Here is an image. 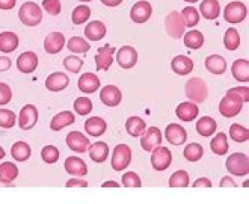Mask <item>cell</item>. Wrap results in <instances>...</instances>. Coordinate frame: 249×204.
<instances>
[{"label":"cell","instance_id":"obj_1","mask_svg":"<svg viewBox=\"0 0 249 204\" xmlns=\"http://www.w3.org/2000/svg\"><path fill=\"white\" fill-rule=\"evenodd\" d=\"M244 100L237 93L230 90L222 98L219 105V111L223 116L231 118L237 115L242 110Z\"/></svg>","mask_w":249,"mask_h":204},{"label":"cell","instance_id":"obj_2","mask_svg":"<svg viewBox=\"0 0 249 204\" xmlns=\"http://www.w3.org/2000/svg\"><path fill=\"white\" fill-rule=\"evenodd\" d=\"M18 16L23 24L35 26L38 25L42 19V11L37 3L33 1H27L21 5Z\"/></svg>","mask_w":249,"mask_h":204},{"label":"cell","instance_id":"obj_3","mask_svg":"<svg viewBox=\"0 0 249 204\" xmlns=\"http://www.w3.org/2000/svg\"><path fill=\"white\" fill-rule=\"evenodd\" d=\"M185 92L188 98L198 103L204 102L208 93L205 82L197 77H193L188 80L185 85Z\"/></svg>","mask_w":249,"mask_h":204},{"label":"cell","instance_id":"obj_4","mask_svg":"<svg viewBox=\"0 0 249 204\" xmlns=\"http://www.w3.org/2000/svg\"><path fill=\"white\" fill-rule=\"evenodd\" d=\"M249 157L242 152H235L226 160V167L231 174L243 176L249 172Z\"/></svg>","mask_w":249,"mask_h":204},{"label":"cell","instance_id":"obj_5","mask_svg":"<svg viewBox=\"0 0 249 204\" xmlns=\"http://www.w3.org/2000/svg\"><path fill=\"white\" fill-rule=\"evenodd\" d=\"M165 29L168 35L174 38L181 37L185 30V23L181 14L173 11L165 18Z\"/></svg>","mask_w":249,"mask_h":204},{"label":"cell","instance_id":"obj_6","mask_svg":"<svg viewBox=\"0 0 249 204\" xmlns=\"http://www.w3.org/2000/svg\"><path fill=\"white\" fill-rule=\"evenodd\" d=\"M131 160V150L130 147L124 144L116 145L113 151L111 165L115 171H120L125 169Z\"/></svg>","mask_w":249,"mask_h":204},{"label":"cell","instance_id":"obj_7","mask_svg":"<svg viewBox=\"0 0 249 204\" xmlns=\"http://www.w3.org/2000/svg\"><path fill=\"white\" fill-rule=\"evenodd\" d=\"M246 6L241 1H234L228 3L223 11L224 19L230 23H237L243 21L246 17Z\"/></svg>","mask_w":249,"mask_h":204},{"label":"cell","instance_id":"obj_8","mask_svg":"<svg viewBox=\"0 0 249 204\" xmlns=\"http://www.w3.org/2000/svg\"><path fill=\"white\" fill-rule=\"evenodd\" d=\"M172 160L171 151L166 147H157L151 156L153 168L156 171H163L170 165Z\"/></svg>","mask_w":249,"mask_h":204},{"label":"cell","instance_id":"obj_9","mask_svg":"<svg viewBox=\"0 0 249 204\" xmlns=\"http://www.w3.org/2000/svg\"><path fill=\"white\" fill-rule=\"evenodd\" d=\"M38 120V111L36 107L32 104H27L23 106L19 111L18 125L23 130L32 129Z\"/></svg>","mask_w":249,"mask_h":204},{"label":"cell","instance_id":"obj_10","mask_svg":"<svg viewBox=\"0 0 249 204\" xmlns=\"http://www.w3.org/2000/svg\"><path fill=\"white\" fill-rule=\"evenodd\" d=\"M162 136L160 130L157 127H149L142 135L140 143L142 148L150 152L161 144Z\"/></svg>","mask_w":249,"mask_h":204},{"label":"cell","instance_id":"obj_11","mask_svg":"<svg viewBox=\"0 0 249 204\" xmlns=\"http://www.w3.org/2000/svg\"><path fill=\"white\" fill-rule=\"evenodd\" d=\"M138 61V53L135 49L124 45L119 49L116 54V61L122 68H132Z\"/></svg>","mask_w":249,"mask_h":204},{"label":"cell","instance_id":"obj_12","mask_svg":"<svg viewBox=\"0 0 249 204\" xmlns=\"http://www.w3.org/2000/svg\"><path fill=\"white\" fill-rule=\"evenodd\" d=\"M116 50L115 47H111L109 43H106L104 47L97 49L98 54L94 56L97 71L101 69L105 71L108 70L113 62L112 55Z\"/></svg>","mask_w":249,"mask_h":204},{"label":"cell","instance_id":"obj_13","mask_svg":"<svg viewBox=\"0 0 249 204\" xmlns=\"http://www.w3.org/2000/svg\"><path fill=\"white\" fill-rule=\"evenodd\" d=\"M152 12L151 4L146 0H140L132 7L130 16L132 20L136 23H143L150 18Z\"/></svg>","mask_w":249,"mask_h":204},{"label":"cell","instance_id":"obj_14","mask_svg":"<svg viewBox=\"0 0 249 204\" xmlns=\"http://www.w3.org/2000/svg\"><path fill=\"white\" fill-rule=\"evenodd\" d=\"M66 142L71 149L78 153L85 152L90 145L89 140L82 132L76 131L70 132Z\"/></svg>","mask_w":249,"mask_h":204},{"label":"cell","instance_id":"obj_15","mask_svg":"<svg viewBox=\"0 0 249 204\" xmlns=\"http://www.w3.org/2000/svg\"><path fill=\"white\" fill-rule=\"evenodd\" d=\"M166 139L173 145H181L187 140V133L181 125L172 123L167 125L164 131Z\"/></svg>","mask_w":249,"mask_h":204},{"label":"cell","instance_id":"obj_16","mask_svg":"<svg viewBox=\"0 0 249 204\" xmlns=\"http://www.w3.org/2000/svg\"><path fill=\"white\" fill-rule=\"evenodd\" d=\"M38 56L32 51L21 53L17 59V68L22 73H33L38 65Z\"/></svg>","mask_w":249,"mask_h":204},{"label":"cell","instance_id":"obj_17","mask_svg":"<svg viewBox=\"0 0 249 204\" xmlns=\"http://www.w3.org/2000/svg\"><path fill=\"white\" fill-rule=\"evenodd\" d=\"M100 98L105 105L108 107H115L120 103L122 94L117 86L113 85H107L101 90Z\"/></svg>","mask_w":249,"mask_h":204},{"label":"cell","instance_id":"obj_18","mask_svg":"<svg viewBox=\"0 0 249 204\" xmlns=\"http://www.w3.org/2000/svg\"><path fill=\"white\" fill-rule=\"evenodd\" d=\"M65 43V38L61 32H53L49 34L44 41L45 51L50 54H55L62 50Z\"/></svg>","mask_w":249,"mask_h":204},{"label":"cell","instance_id":"obj_19","mask_svg":"<svg viewBox=\"0 0 249 204\" xmlns=\"http://www.w3.org/2000/svg\"><path fill=\"white\" fill-rule=\"evenodd\" d=\"M69 82V77L66 74L56 72L50 74L47 77L45 84L49 91L58 92L65 89Z\"/></svg>","mask_w":249,"mask_h":204},{"label":"cell","instance_id":"obj_20","mask_svg":"<svg viewBox=\"0 0 249 204\" xmlns=\"http://www.w3.org/2000/svg\"><path fill=\"white\" fill-rule=\"evenodd\" d=\"M100 84L99 78L92 73L83 74L78 81L79 89L82 92L89 94L95 92Z\"/></svg>","mask_w":249,"mask_h":204},{"label":"cell","instance_id":"obj_21","mask_svg":"<svg viewBox=\"0 0 249 204\" xmlns=\"http://www.w3.org/2000/svg\"><path fill=\"white\" fill-rule=\"evenodd\" d=\"M64 167L67 172L71 175L82 176L88 173L86 164L80 158L71 156L65 161Z\"/></svg>","mask_w":249,"mask_h":204},{"label":"cell","instance_id":"obj_22","mask_svg":"<svg viewBox=\"0 0 249 204\" xmlns=\"http://www.w3.org/2000/svg\"><path fill=\"white\" fill-rule=\"evenodd\" d=\"M106 31L105 24L101 21L95 20L90 21L86 26L84 35L91 41H99L105 36Z\"/></svg>","mask_w":249,"mask_h":204},{"label":"cell","instance_id":"obj_23","mask_svg":"<svg viewBox=\"0 0 249 204\" xmlns=\"http://www.w3.org/2000/svg\"><path fill=\"white\" fill-rule=\"evenodd\" d=\"M199 109L197 106L190 102H184L179 104L176 109V113L179 119L190 122L197 116Z\"/></svg>","mask_w":249,"mask_h":204},{"label":"cell","instance_id":"obj_24","mask_svg":"<svg viewBox=\"0 0 249 204\" xmlns=\"http://www.w3.org/2000/svg\"><path fill=\"white\" fill-rule=\"evenodd\" d=\"M84 127L86 131L89 135L97 137L106 131L107 125L103 118L98 116H92L86 120Z\"/></svg>","mask_w":249,"mask_h":204},{"label":"cell","instance_id":"obj_25","mask_svg":"<svg viewBox=\"0 0 249 204\" xmlns=\"http://www.w3.org/2000/svg\"><path fill=\"white\" fill-rule=\"evenodd\" d=\"M171 66L172 70L178 74L185 75L192 72L194 63L189 57L183 55H178L173 58Z\"/></svg>","mask_w":249,"mask_h":204},{"label":"cell","instance_id":"obj_26","mask_svg":"<svg viewBox=\"0 0 249 204\" xmlns=\"http://www.w3.org/2000/svg\"><path fill=\"white\" fill-rule=\"evenodd\" d=\"M89 156L93 162L100 163L105 162L109 154V147L107 143L102 141L96 142L89 148Z\"/></svg>","mask_w":249,"mask_h":204},{"label":"cell","instance_id":"obj_27","mask_svg":"<svg viewBox=\"0 0 249 204\" xmlns=\"http://www.w3.org/2000/svg\"><path fill=\"white\" fill-rule=\"evenodd\" d=\"M231 72L233 77L238 81L246 82L249 80V61L238 59L232 63Z\"/></svg>","mask_w":249,"mask_h":204},{"label":"cell","instance_id":"obj_28","mask_svg":"<svg viewBox=\"0 0 249 204\" xmlns=\"http://www.w3.org/2000/svg\"><path fill=\"white\" fill-rule=\"evenodd\" d=\"M75 117L70 111H64L54 116L50 124V129L58 131L66 126L70 125L75 122Z\"/></svg>","mask_w":249,"mask_h":204},{"label":"cell","instance_id":"obj_29","mask_svg":"<svg viewBox=\"0 0 249 204\" xmlns=\"http://www.w3.org/2000/svg\"><path fill=\"white\" fill-rule=\"evenodd\" d=\"M206 69L214 74H222L227 69L225 58L218 55H212L206 57L205 61Z\"/></svg>","mask_w":249,"mask_h":204},{"label":"cell","instance_id":"obj_30","mask_svg":"<svg viewBox=\"0 0 249 204\" xmlns=\"http://www.w3.org/2000/svg\"><path fill=\"white\" fill-rule=\"evenodd\" d=\"M199 10L207 19H214L220 13V6L217 0H203L199 4Z\"/></svg>","mask_w":249,"mask_h":204},{"label":"cell","instance_id":"obj_31","mask_svg":"<svg viewBox=\"0 0 249 204\" xmlns=\"http://www.w3.org/2000/svg\"><path fill=\"white\" fill-rule=\"evenodd\" d=\"M18 45V37L12 32L0 33V51L9 53L15 50Z\"/></svg>","mask_w":249,"mask_h":204},{"label":"cell","instance_id":"obj_32","mask_svg":"<svg viewBox=\"0 0 249 204\" xmlns=\"http://www.w3.org/2000/svg\"><path fill=\"white\" fill-rule=\"evenodd\" d=\"M125 125L127 133L134 137L142 135L146 127V124L143 119L139 116H135L128 117Z\"/></svg>","mask_w":249,"mask_h":204},{"label":"cell","instance_id":"obj_33","mask_svg":"<svg viewBox=\"0 0 249 204\" xmlns=\"http://www.w3.org/2000/svg\"><path fill=\"white\" fill-rule=\"evenodd\" d=\"M217 124L215 120L209 116L200 118L196 123L198 133L204 137H209L216 131Z\"/></svg>","mask_w":249,"mask_h":204},{"label":"cell","instance_id":"obj_34","mask_svg":"<svg viewBox=\"0 0 249 204\" xmlns=\"http://www.w3.org/2000/svg\"><path fill=\"white\" fill-rule=\"evenodd\" d=\"M18 169L11 162H4L0 165V182L9 184L18 176Z\"/></svg>","mask_w":249,"mask_h":204},{"label":"cell","instance_id":"obj_35","mask_svg":"<svg viewBox=\"0 0 249 204\" xmlns=\"http://www.w3.org/2000/svg\"><path fill=\"white\" fill-rule=\"evenodd\" d=\"M31 149L26 142L20 141L15 143L11 148V154L18 162H24L31 155Z\"/></svg>","mask_w":249,"mask_h":204},{"label":"cell","instance_id":"obj_36","mask_svg":"<svg viewBox=\"0 0 249 204\" xmlns=\"http://www.w3.org/2000/svg\"><path fill=\"white\" fill-rule=\"evenodd\" d=\"M210 147L212 151L218 155H224L228 150L227 136L223 132H218L210 142Z\"/></svg>","mask_w":249,"mask_h":204},{"label":"cell","instance_id":"obj_37","mask_svg":"<svg viewBox=\"0 0 249 204\" xmlns=\"http://www.w3.org/2000/svg\"><path fill=\"white\" fill-rule=\"evenodd\" d=\"M184 43L187 48L193 49H199L204 43V36L197 30L189 31L184 36Z\"/></svg>","mask_w":249,"mask_h":204},{"label":"cell","instance_id":"obj_38","mask_svg":"<svg viewBox=\"0 0 249 204\" xmlns=\"http://www.w3.org/2000/svg\"><path fill=\"white\" fill-rule=\"evenodd\" d=\"M204 153L202 147L198 143L192 142L184 148L183 155L190 162H196L201 158Z\"/></svg>","mask_w":249,"mask_h":204},{"label":"cell","instance_id":"obj_39","mask_svg":"<svg viewBox=\"0 0 249 204\" xmlns=\"http://www.w3.org/2000/svg\"><path fill=\"white\" fill-rule=\"evenodd\" d=\"M223 42L226 48L233 51L237 49L240 44V37L237 30L233 27L229 28L225 33Z\"/></svg>","mask_w":249,"mask_h":204},{"label":"cell","instance_id":"obj_40","mask_svg":"<svg viewBox=\"0 0 249 204\" xmlns=\"http://www.w3.org/2000/svg\"><path fill=\"white\" fill-rule=\"evenodd\" d=\"M67 47L72 52L84 53L89 51L91 47L82 37L73 36L69 39Z\"/></svg>","mask_w":249,"mask_h":204},{"label":"cell","instance_id":"obj_41","mask_svg":"<svg viewBox=\"0 0 249 204\" xmlns=\"http://www.w3.org/2000/svg\"><path fill=\"white\" fill-rule=\"evenodd\" d=\"M91 14L90 8L86 5L76 6L71 14V20L74 24H81L86 22Z\"/></svg>","mask_w":249,"mask_h":204},{"label":"cell","instance_id":"obj_42","mask_svg":"<svg viewBox=\"0 0 249 204\" xmlns=\"http://www.w3.org/2000/svg\"><path fill=\"white\" fill-rule=\"evenodd\" d=\"M189 184V176L184 170H179L174 172L169 180V186L187 187Z\"/></svg>","mask_w":249,"mask_h":204},{"label":"cell","instance_id":"obj_43","mask_svg":"<svg viewBox=\"0 0 249 204\" xmlns=\"http://www.w3.org/2000/svg\"><path fill=\"white\" fill-rule=\"evenodd\" d=\"M229 133L231 138L236 142H244L249 139V130L237 123L231 125Z\"/></svg>","mask_w":249,"mask_h":204},{"label":"cell","instance_id":"obj_44","mask_svg":"<svg viewBox=\"0 0 249 204\" xmlns=\"http://www.w3.org/2000/svg\"><path fill=\"white\" fill-rule=\"evenodd\" d=\"M185 25L187 27L196 26L199 21V15L196 9L194 6H186L181 11Z\"/></svg>","mask_w":249,"mask_h":204},{"label":"cell","instance_id":"obj_45","mask_svg":"<svg viewBox=\"0 0 249 204\" xmlns=\"http://www.w3.org/2000/svg\"><path fill=\"white\" fill-rule=\"evenodd\" d=\"M75 111L80 115H86L90 112L92 109V104L91 100L87 97H79L77 98L73 104Z\"/></svg>","mask_w":249,"mask_h":204},{"label":"cell","instance_id":"obj_46","mask_svg":"<svg viewBox=\"0 0 249 204\" xmlns=\"http://www.w3.org/2000/svg\"><path fill=\"white\" fill-rule=\"evenodd\" d=\"M83 60L79 56L70 55L63 60V65L67 71L74 74L78 73L84 65Z\"/></svg>","mask_w":249,"mask_h":204},{"label":"cell","instance_id":"obj_47","mask_svg":"<svg viewBox=\"0 0 249 204\" xmlns=\"http://www.w3.org/2000/svg\"><path fill=\"white\" fill-rule=\"evenodd\" d=\"M41 156L42 160L46 163L53 164L58 160L59 152L55 147L53 145H47L42 148Z\"/></svg>","mask_w":249,"mask_h":204},{"label":"cell","instance_id":"obj_48","mask_svg":"<svg viewBox=\"0 0 249 204\" xmlns=\"http://www.w3.org/2000/svg\"><path fill=\"white\" fill-rule=\"evenodd\" d=\"M16 115L12 111L8 109H0V127L4 129H10L16 123Z\"/></svg>","mask_w":249,"mask_h":204},{"label":"cell","instance_id":"obj_49","mask_svg":"<svg viewBox=\"0 0 249 204\" xmlns=\"http://www.w3.org/2000/svg\"><path fill=\"white\" fill-rule=\"evenodd\" d=\"M122 182L124 187L142 186L141 179L139 176L134 172L128 171L122 176Z\"/></svg>","mask_w":249,"mask_h":204},{"label":"cell","instance_id":"obj_50","mask_svg":"<svg viewBox=\"0 0 249 204\" xmlns=\"http://www.w3.org/2000/svg\"><path fill=\"white\" fill-rule=\"evenodd\" d=\"M42 4L45 11L51 15L55 16L60 13V0H43Z\"/></svg>","mask_w":249,"mask_h":204},{"label":"cell","instance_id":"obj_51","mask_svg":"<svg viewBox=\"0 0 249 204\" xmlns=\"http://www.w3.org/2000/svg\"><path fill=\"white\" fill-rule=\"evenodd\" d=\"M12 97L10 87L4 83L0 82V105L8 104Z\"/></svg>","mask_w":249,"mask_h":204},{"label":"cell","instance_id":"obj_52","mask_svg":"<svg viewBox=\"0 0 249 204\" xmlns=\"http://www.w3.org/2000/svg\"><path fill=\"white\" fill-rule=\"evenodd\" d=\"M230 90L240 95L244 102L249 101V89L248 87L239 86L231 88Z\"/></svg>","mask_w":249,"mask_h":204},{"label":"cell","instance_id":"obj_53","mask_svg":"<svg viewBox=\"0 0 249 204\" xmlns=\"http://www.w3.org/2000/svg\"><path fill=\"white\" fill-rule=\"evenodd\" d=\"M87 182L77 178H71L66 183V187H87Z\"/></svg>","mask_w":249,"mask_h":204},{"label":"cell","instance_id":"obj_54","mask_svg":"<svg viewBox=\"0 0 249 204\" xmlns=\"http://www.w3.org/2000/svg\"><path fill=\"white\" fill-rule=\"evenodd\" d=\"M11 58L6 56H0V72L6 71L12 66Z\"/></svg>","mask_w":249,"mask_h":204},{"label":"cell","instance_id":"obj_55","mask_svg":"<svg viewBox=\"0 0 249 204\" xmlns=\"http://www.w3.org/2000/svg\"><path fill=\"white\" fill-rule=\"evenodd\" d=\"M212 183L210 180L205 177L200 178L196 179L193 183L192 187H211Z\"/></svg>","mask_w":249,"mask_h":204},{"label":"cell","instance_id":"obj_56","mask_svg":"<svg viewBox=\"0 0 249 204\" xmlns=\"http://www.w3.org/2000/svg\"><path fill=\"white\" fill-rule=\"evenodd\" d=\"M232 178L229 176L223 177L220 182L219 187H238Z\"/></svg>","mask_w":249,"mask_h":204},{"label":"cell","instance_id":"obj_57","mask_svg":"<svg viewBox=\"0 0 249 204\" xmlns=\"http://www.w3.org/2000/svg\"><path fill=\"white\" fill-rule=\"evenodd\" d=\"M16 3V0H0V9L4 10L12 9Z\"/></svg>","mask_w":249,"mask_h":204},{"label":"cell","instance_id":"obj_58","mask_svg":"<svg viewBox=\"0 0 249 204\" xmlns=\"http://www.w3.org/2000/svg\"><path fill=\"white\" fill-rule=\"evenodd\" d=\"M101 2L107 6L115 7L120 4L123 0H100Z\"/></svg>","mask_w":249,"mask_h":204},{"label":"cell","instance_id":"obj_59","mask_svg":"<svg viewBox=\"0 0 249 204\" xmlns=\"http://www.w3.org/2000/svg\"><path fill=\"white\" fill-rule=\"evenodd\" d=\"M102 187H120V185L115 181H107L103 184Z\"/></svg>","mask_w":249,"mask_h":204},{"label":"cell","instance_id":"obj_60","mask_svg":"<svg viewBox=\"0 0 249 204\" xmlns=\"http://www.w3.org/2000/svg\"><path fill=\"white\" fill-rule=\"evenodd\" d=\"M5 152L4 149L0 146V160L3 159L5 156Z\"/></svg>","mask_w":249,"mask_h":204},{"label":"cell","instance_id":"obj_61","mask_svg":"<svg viewBox=\"0 0 249 204\" xmlns=\"http://www.w3.org/2000/svg\"><path fill=\"white\" fill-rule=\"evenodd\" d=\"M184 1L188 2L190 3H195L198 1L199 0H183Z\"/></svg>","mask_w":249,"mask_h":204},{"label":"cell","instance_id":"obj_62","mask_svg":"<svg viewBox=\"0 0 249 204\" xmlns=\"http://www.w3.org/2000/svg\"><path fill=\"white\" fill-rule=\"evenodd\" d=\"M79 0L80 1H82V2H89L92 0Z\"/></svg>","mask_w":249,"mask_h":204}]
</instances>
